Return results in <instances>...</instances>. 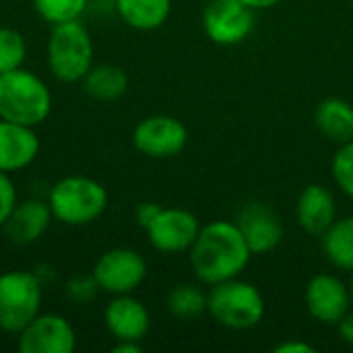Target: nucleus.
Masks as SVG:
<instances>
[{
  "label": "nucleus",
  "instance_id": "nucleus-1",
  "mask_svg": "<svg viewBox=\"0 0 353 353\" xmlns=\"http://www.w3.org/2000/svg\"><path fill=\"white\" fill-rule=\"evenodd\" d=\"M188 252L196 279L209 288L240 277L252 256L236 221L207 223Z\"/></svg>",
  "mask_w": 353,
  "mask_h": 353
},
{
  "label": "nucleus",
  "instance_id": "nucleus-2",
  "mask_svg": "<svg viewBox=\"0 0 353 353\" xmlns=\"http://www.w3.org/2000/svg\"><path fill=\"white\" fill-rule=\"evenodd\" d=\"M52 91L41 77L27 68L0 74V118L39 126L52 114Z\"/></svg>",
  "mask_w": 353,
  "mask_h": 353
},
{
  "label": "nucleus",
  "instance_id": "nucleus-3",
  "mask_svg": "<svg viewBox=\"0 0 353 353\" xmlns=\"http://www.w3.org/2000/svg\"><path fill=\"white\" fill-rule=\"evenodd\" d=\"M108 190L101 182L89 176H64L48 192V205L56 221L83 228L97 221L108 209Z\"/></svg>",
  "mask_w": 353,
  "mask_h": 353
},
{
  "label": "nucleus",
  "instance_id": "nucleus-4",
  "mask_svg": "<svg viewBox=\"0 0 353 353\" xmlns=\"http://www.w3.org/2000/svg\"><path fill=\"white\" fill-rule=\"evenodd\" d=\"M46 62L60 83H81L93 66V39L81 19L52 25Z\"/></svg>",
  "mask_w": 353,
  "mask_h": 353
},
{
  "label": "nucleus",
  "instance_id": "nucleus-5",
  "mask_svg": "<svg viewBox=\"0 0 353 353\" xmlns=\"http://www.w3.org/2000/svg\"><path fill=\"white\" fill-rule=\"evenodd\" d=\"M207 312L225 329L248 331L265 316V298L248 281L238 277L211 285L207 294Z\"/></svg>",
  "mask_w": 353,
  "mask_h": 353
},
{
  "label": "nucleus",
  "instance_id": "nucleus-6",
  "mask_svg": "<svg viewBox=\"0 0 353 353\" xmlns=\"http://www.w3.org/2000/svg\"><path fill=\"white\" fill-rule=\"evenodd\" d=\"M43 283L35 271L0 273V331L19 335L41 310Z\"/></svg>",
  "mask_w": 353,
  "mask_h": 353
},
{
  "label": "nucleus",
  "instance_id": "nucleus-7",
  "mask_svg": "<svg viewBox=\"0 0 353 353\" xmlns=\"http://www.w3.org/2000/svg\"><path fill=\"white\" fill-rule=\"evenodd\" d=\"M93 277L99 290L110 296L132 294L147 277V263L143 254L132 248H110L97 259Z\"/></svg>",
  "mask_w": 353,
  "mask_h": 353
},
{
  "label": "nucleus",
  "instance_id": "nucleus-8",
  "mask_svg": "<svg viewBox=\"0 0 353 353\" xmlns=\"http://www.w3.org/2000/svg\"><path fill=\"white\" fill-rule=\"evenodd\" d=\"M132 145L151 159H170L180 155L188 145V128L174 116H147L134 126Z\"/></svg>",
  "mask_w": 353,
  "mask_h": 353
},
{
  "label": "nucleus",
  "instance_id": "nucleus-9",
  "mask_svg": "<svg viewBox=\"0 0 353 353\" xmlns=\"http://www.w3.org/2000/svg\"><path fill=\"white\" fill-rule=\"evenodd\" d=\"M203 29L213 43L238 46L254 29V10L242 0H211L203 12Z\"/></svg>",
  "mask_w": 353,
  "mask_h": 353
},
{
  "label": "nucleus",
  "instance_id": "nucleus-10",
  "mask_svg": "<svg viewBox=\"0 0 353 353\" xmlns=\"http://www.w3.org/2000/svg\"><path fill=\"white\" fill-rule=\"evenodd\" d=\"M17 337L21 353H72L77 350L74 327L56 312H39Z\"/></svg>",
  "mask_w": 353,
  "mask_h": 353
},
{
  "label": "nucleus",
  "instance_id": "nucleus-11",
  "mask_svg": "<svg viewBox=\"0 0 353 353\" xmlns=\"http://www.w3.org/2000/svg\"><path fill=\"white\" fill-rule=\"evenodd\" d=\"M145 232L155 250L165 254H178L190 250L201 232V223L196 215H192L186 209L161 207V211Z\"/></svg>",
  "mask_w": 353,
  "mask_h": 353
},
{
  "label": "nucleus",
  "instance_id": "nucleus-12",
  "mask_svg": "<svg viewBox=\"0 0 353 353\" xmlns=\"http://www.w3.org/2000/svg\"><path fill=\"white\" fill-rule=\"evenodd\" d=\"M306 310L323 325H335L350 312L352 294L350 288L335 275L321 273L310 279L304 294Z\"/></svg>",
  "mask_w": 353,
  "mask_h": 353
},
{
  "label": "nucleus",
  "instance_id": "nucleus-13",
  "mask_svg": "<svg viewBox=\"0 0 353 353\" xmlns=\"http://www.w3.org/2000/svg\"><path fill=\"white\" fill-rule=\"evenodd\" d=\"M236 225L240 228L252 254H267L275 250L285 234L281 217L269 205L259 201L246 203L238 211Z\"/></svg>",
  "mask_w": 353,
  "mask_h": 353
},
{
  "label": "nucleus",
  "instance_id": "nucleus-14",
  "mask_svg": "<svg viewBox=\"0 0 353 353\" xmlns=\"http://www.w3.org/2000/svg\"><path fill=\"white\" fill-rule=\"evenodd\" d=\"M103 323L116 341H143L151 329L147 306L132 294L114 296L103 310Z\"/></svg>",
  "mask_w": 353,
  "mask_h": 353
},
{
  "label": "nucleus",
  "instance_id": "nucleus-15",
  "mask_svg": "<svg viewBox=\"0 0 353 353\" xmlns=\"http://www.w3.org/2000/svg\"><path fill=\"white\" fill-rule=\"evenodd\" d=\"M39 155V137L33 126L0 118V172L17 174Z\"/></svg>",
  "mask_w": 353,
  "mask_h": 353
},
{
  "label": "nucleus",
  "instance_id": "nucleus-16",
  "mask_svg": "<svg viewBox=\"0 0 353 353\" xmlns=\"http://www.w3.org/2000/svg\"><path fill=\"white\" fill-rule=\"evenodd\" d=\"M54 221L52 209L48 201L41 199H25L19 201L17 207L12 209L10 217L2 225L6 238L19 246H29L43 238V234L50 230Z\"/></svg>",
  "mask_w": 353,
  "mask_h": 353
},
{
  "label": "nucleus",
  "instance_id": "nucleus-17",
  "mask_svg": "<svg viewBox=\"0 0 353 353\" xmlns=\"http://www.w3.org/2000/svg\"><path fill=\"white\" fill-rule=\"evenodd\" d=\"M296 217L306 234L321 238L337 219V203L333 192L321 184L306 186L298 199Z\"/></svg>",
  "mask_w": 353,
  "mask_h": 353
},
{
  "label": "nucleus",
  "instance_id": "nucleus-18",
  "mask_svg": "<svg viewBox=\"0 0 353 353\" xmlns=\"http://www.w3.org/2000/svg\"><path fill=\"white\" fill-rule=\"evenodd\" d=\"M314 122L319 130L333 143L353 141V105L341 97H327L316 105Z\"/></svg>",
  "mask_w": 353,
  "mask_h": 353
},
{
  "label": "nucleus",
  "instance_id": "nucleus-19",
  "mask_svg": "<svg viewBox=\"0 0 353 353\" xmlns=\"http://www.w3.org/2000/svg\"><path fill=\"white\" fill-rule=\"evenodd\" d=\"M116 12L137 31H155L170 19L172 0H116Z\"/></svg>",
  "mask_w": 353,
  "mask_h": 353
},
{
  "label": "nucleus",
  "instance_id": "nucleus-20",
  "mask_svg": "<svg viewBox=\"0 0 353 353\" xmlns=\"http://www.w3.org/2000/svg\"><path fill=\"white\" fill-rule=\"evenodd\" d=\"M81 83L91 99L116 101L128 89V72L116 64H93Z\"/></svg>",
  "mask_w": 353,
  "mask_h": 353
},
{
  "label": "nucleus",
  "instance_id": "nucleus-21",
  "mask_svg": "<svg viewBox=\"0 0 353 353\" xmlns=\"http://www.w3.org/2000/svg\"><path fill=\"white\" fill-rule=\"evenodd\" d=\"M321 244L333 267L353 273V215L335 219L333 225L321 236Z\"/></svg>",
  "mask_w": 353,
  "mask_h": 353
},
{
  "label": "nucleus",
  "instance_id": "nucleus-22",
  "mask_svg": "<svg viewBox=\"0 0 353 353\" xmlns=\"http://www.w3.org/2000/svg\"><path fill=\"white\" fill-rule=\"evenodd\" d=\"M168 310L180 321H190L207 312V294L190 283L176 285L168 296Z\"/></svg>",
  "mask_w": 353,
  "mask_h": 353
},
{
  "label": "nucleus",
  "instance_id": "nucleus-23",
  "mask_svg": "<svg viewBox=\"0 0 353 353\" xmlns=\"http://www.w3.org/2000/svg\"><path fill=\"white\" fill-rule=\"evenodd\" d=\"M33 6L46 23L58 25L81 19L89 8V0H33Z\"/></svg>",
  "mask_w": 353,
  "mask_h": 353
},
{
  "label": "nucleus",
  "instance_id": "nucleus-24",
  "mask_svg": "<svg viewBox=\"0 0 353 353\" xmlns=\"http://www.w3.org/2000/svg\"><path fill=\"white\" fill-rule=\"evenodd\" d=\"M27 58L25 37L10 27H0V74L21 68Z\"/></svg>",
  "mask_w": 353,
  "mask_h": 353
},
{
  "label": "nucleus",
  "instance_id": "nucleus-25",
  "mask_svg": "<svg viewBox=\"0 0 353 353\" xmlns=\"http://www.w3.org/2000/svg\"><path fill=\"white\" fill-rule=\"evenodd\" d=\"M331 172L341 192L353 201V141L339 147V151L333 157Z\"/></svg>",
  "mask_w": 353,
  "mask_h": 353
},
{
  "label": "nucleus",
  "instance_id": "nucleus-26",
  "mask_svg": "<svg viewBox=\"0 0 353 353\" xmlns=\"http://www.w3.org/2000/svg\"><path fill=\"white\" fill-rule=\"evenodd\" d=\"M97 292H101V290H99L93 273L91 275H77L66 285V296L74 304H89L97 296Z\"/></svg>",
  "mask_w": 353,
  "mask_h": 353
},
{
  "label": "nucleus",
  "instance_id": "nucleus-27",
  "mask_svg": "<svg viewBox=\"0 0 353 353\" xmlns=\"http://www.w3.org/2000/svg\"><path fill=\"white\" fill-rule=\"evenodd\" d=\"M17 203H19V194H17V186H14L10 174L0 172V228L6 223V219L10 217Z\"/></svg>",
  "mask_w": 353,
  "mask_h": 353
},
{
  "label": "nucleus",
  "instance_id": "nucleus-28",
  "mask_svg": "<svg viewBox=\"0 0 353 353\" xmlns=\"http://www.w3.org/2000/svg\"><path fill=\"white\" fill-rule=\"evenodd\" d=\"M159 211H161V205H157V203H141V205L137 207V211H134V219H137V223H139L143 230H147L149 223L157 217Z\"/></svg>",
  "mask_w": 353,
  "mask_h": 353
},
{
  "label": "nucleus",
  "instance_id": "nucleus-29",
  "mask_svg": "<svg viewBox=\"0 0 353 353\" xmlns=\"http://www.w3.org/2000/svg\"><path fill=\"white\" fill-rule=\"evenodd\" d=\"M273 352L275 353H314L316 350H314L310 343H306V341L292 339V341H283V343L275 345V347H273Z\"/></svg>",
  "mask_w": 353,
  "mask_h": 353
},
{
  "label": "nucleus",
  "instance_id": "nucleus-30",
  "mask_svg": "<svg viewBox=\"0 0 353 353\" xmlns=\"http://www.w3.org/2000/svg\"><path fill=\"white\" fill-rule=\"evenodd\" d=\"M337 331H339L341 341L353 347V312H347V314L337 323Z\"/></svg>",
  "mask_w": 353,
  "mask_h": 353
},
{
  "label": "nucleus",
  "instance_id": "nucleus-31",
  "mask_svg": "<svg viewBox=\"0 0 353 353\" xmlns=\"http://www.w3.org/2000/svg\"><path fill=\"white\" fill-rule=\"evenodd\" d=\"M141 341H116V345L112 347V353H141Z\"/></svg>",
  "mask_w": 353,
  "mask_h": 353
},
{
  "label": "nucleus",
  "instance_id": "nucleus-32",
  "mask_svg": "<svg viewBox=\"0 0 353 353\" xmlns=\"http://www.w3.org/2000/svg\"><path fill=\"white\" fill-rule=\"evenodd\" d=\"M244 4H248L252 10H265V8H271L275 4H279L281 0H242Z\"/></svg>",
  "mask_w": 353,
  "mask_h": 353
},
{
  "label": "nucleus",
  "instance_id": "nucleus-33",
  "mask_svg": "<svg viewBox=\"0 0 353 353\" xmlns=\"http://www.w3.org/2000/svg\"><path fill=\"white\" fill-rule=\"evenodd\" d=\"M350 294H352V304H353V275H352V281H350Z\"/></svg>",
  "mask_w": 353,
  "mask_h": 353
},
{
  "label": "nucleus",
  "instance_id": "nucleus-34",
  "mask_svg": "<svg viewBox=\"0 0 353 353\" xmlns=\"http://www.w3.org/2000/svg\"><path fill=\"white\" fill-rule=\"evenodd\" d=\"M352 2H353V0H352Z\"/></svg>",
  "mask_w": 353,
  "mask_h": 353
}]
</instances>
